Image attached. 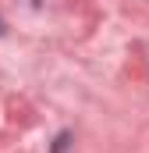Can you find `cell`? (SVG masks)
Wrapping results in <instances>:
<instances>
[{"mask_svg":"<svg viewBox=\"0 0 149 153\" xmlns=\"http://www.w3.org/2000/svg\"><path fill=\"white\" fill-rule=\"evenodd\" d=\"M68 143H71V135H68V132H64V135H60V139H57V143H53V153H64V150H68Z\"/></svg>","mask_w":149,"mask_h":153,"instance_id":"6da1fadb","label":"cell"}]
</instances>
